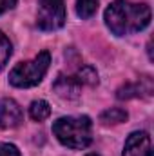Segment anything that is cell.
<instances>
[{
    "instance_id": "cell-9",
    "label": "cell",
    "mask_w": 154,
    "mask_h": 156,
    "mask_svg": "<svg viewBox=\"0 0 154 156\" xmlns=\"http://www.w3.org/2000/svg\"><path fill=\"white\" fill-rule=\"evenodd\" d=\"M125 120H127V111H123L120 107H111L100 115V122L103 125H116V123H121Z\"/></svg>"
},
{
    "instance_id": "cell-16",
    "label": "cell",
    "mask_w": 154,
    "mask_h": 156,
    "mask_svg": "<svg viewBox=\"0 0 154 156\" xmlns=\"http://www.w3.org/2000/svg\"><path fill=\"white\" fill-rule=\"evenodd\" d=\"M87 156H98V154H87Z\"/></svg>"
},
{
    "instance_id": "cell-5",
    "label": "cell",
    "mask_w": 154,
    "mask_h": 156,
    "mask_svg": "<svg viewBox=\"0 0 154 156\" xmlns=\"http://www.w3.org/2000/svg\"><path fill=\"white\" fill-rule=\"evenodd\" d=\"M123 156H152L151 136L145 131L131 133L123 145Z\"/></svg>"
},
{
    "instance_id": "cell-1",
    "label": "cell",
    "mask_w": 154,
    "mask_h": 156,
    "mask_svg": "<svg viewBox=\"0 0 154 156\" xmlns=\"http://www.w3.org/2000/svg\"><path fill=\"white\" fill-rule=\"evenodd\" d=\"M105 24L116 37L143 31L151 24V7L129 0H114L105 9Z\"/></svg>"
},
{
    "instance_id": "cell-10",
    "label": "cell",
    "mask_w": 154,
    "mask_h": 156,
    "mask_svg": "<svg viewBox=\"0 0 154 156\" xmlns=\"http://www.w3.org/2000/svg\"><path fill=\"white\" fill-rule=\"evenodd\" d=\"M78 83L80 85H89V87H94L96 83H98V73H96V69L94 67H91V66H82L80 69H78L76 76Z\"/></svg>"
},
{
    "instance_id": "cell-3",
    "label": "cell",
    "mask_w": 154,
    "mask_h": 156,
    "mask_svg": "<svg viewBox=\"0 0 154 156\" xmlns=\"http://www.w3.org/2000/svg\"><path fill=\"white\" fill-rule=\"evenodd\" d=\"M51 64V56L47 51L38 53L33 60L29 62H20L16 64L11 73H9V83L15 87H35L45 76L47 69Z\"/></svg>"
},
{
    "instance_id": "cell-15",
    "label": "cell",
    "mask_w": 154,
    "mask_h": 156,
    "mask_svg": "<svg viewBox=\"0 0 154 156\" xmlns=\"http://www.w3.org/2000/svg\"><path fill=\"white\" fill-rule=\"evenodd\" d=\"M15 4H16V0H0V15L9 11V9H13Z\"/></svg>"
},
{
    "instance_id": "cell-2",
    "label": "cell",
    "mask_w": 154,
    "mask_h": 156,
    "mask_svg": "<svg viewBox=\"0 0 154 156\" xmlns=\"http://www.w3.org/2000/svg\"><path fill=\"white\" fill-rule=\"evenodd\" d=\"M58 142L69 149H85L93 142V122L89 116H62L53 123Z\"/></svg>"
},
{
    "instance_id": "cell-14",
    "label": "cell",
    "mask_w": 154,
    "mask_h": 156,
    "mask_svg": "<svg viewBox=\"0 0 154 156\" xmlns=\"http://www.w3.org/2000/svg\"><path fill=\"white\" fill-rule=\"evenodd\" d=\"M0 156H20V151L13 144H0Z\"/></svg>"
},
{
    "instance_id": "cell-7",
    "label": "cell",
    "mask_w": 154,
    "mask_h": 156,
    "mask_svg": "<svg viewBox=\"0 0 154 156\" xmlns=\"http://www.w3.org/2000/svg\"><path fill=\"white\" fill-rule=\"evenodd\" d=\"M53 89H54V93H56L60 98H65V100H76V98H80V89H82V85L78 83V80L75 76L60 75V76L54 80Z\"/></svg>"
},
{
    "instance_id": "cell-11",
    "label": "cell",
    "mask_w": 154,
    "mask_h": 156,
    "mask_svg": "<svg viewBox=\"0 0 154 156\" xmlns=\"http://www.w3.org/2000/svg\"><path fill=\"white\" fill-rule=\"evenodd\" d=\"M51 115V107L45 100H35L29 107V116L35 122H44L45 118H49Z\"/></svg>"
},
{
    "instance_id": "cell-12",
    "label": "cell",
    "mask_w": 154,
    "mask_h": 156,
    "mask_svg": "<svg viewBox=\"0 0 154 156\" xmlns=\"http://www.w3.org/2000/svg\"><path fill=\"white\" fill-rule=\"evenodd\" d=\"M98 11V0H76V13L80 18H91Z\"/></svg>"
},
{
    "instance_id": "cell-13",
    "label": "cell",
    "mask_w": 154,
    "mask_h": 156,
    "mask_svg": "<svg viewBox=\"0 0 154 156\" xmlns=\"http://www.w3.org/2000/svg\"><path fill=\"white\" fill-rule=\"evenodd\" d=\"M11 53H13V47H11V42L9 38L0 31V71L5 67V64L9 62L11 58Z\"/></svg>"
},
{
    "instance_id": "cell-6",
    "label": "cell",
    "mask_w": 154,
    "mask_h": 156,
    "mask_svg": "<svg viewBox=\"0 0 154 156\" xmlns=\"http://www.w3.org/2000/svg\"><path fill=\"white\" fill-rule=\"evenodd\" d=\"M22 123V109L13 98H4L0 102V127L13 129Z\"/></svg>"
},
{
    "instance_id": "cell-4",
    "label": "cell",
    "mask_w": 154,
    "mask_h": 156,
    "mask_svg": "<svg viewBox=\"0 0 154 156\" xmlns=\"http://www.w3.org/2000/svg\"><path fill=\"white\" fill-rule=\"evenodd\" d=\"M37 24L44 31L60 29L65 24V5L64 0H40Z\"/></svg>"
},
{
    "instance_id": "cell-8",
    "label": "cell",
    "mask_w": 154,
    "mask_h": 156,
    "mask_svg": "<svg viewBox=\"0 0 154 156\" xmlns=\"http://www.w3.org/2000/svg\"><path fill=\"white\" fill-rule=\"evenodd\" d=\"M151 93H152V82L149 76H143L140 78L138 83H125L123 87H120L116 96L120 100H129L134 96H151Z\"/></svg>"
}]
</instances>
